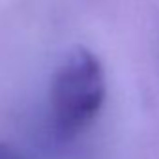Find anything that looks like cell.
<instances>
[{
    "mask_svg": "<svg viewBox=\"0 0 159 159\" xmlns=\"http://www.w3.org/2000/svg\"><path fill=\"white\" fill-rule=\"evenodd\" d=\"M105 101V73L86 47H73L56 67L51 83V111L56 129L73 137L84 129Z\"/></svg>",
    "mask_w": 159,
    "mask_h": 159,
    "instance_id": "obj_1",
    "label": "cell"
},
{
    "mask_svg": "<svg viewBox=\"0 0 159 159\" xmlns=\"http://www.w3.org/2000/svg\"><path fill=\"white\" fill-rule=\"evenodd\" d=\"M0 159H21V155L15 153V150L10 148L8 144H2V142H0Z\"/></svg>",
    "mask_w": 159,
    "mask_h": 159,
    "instance_id": "obj_2",
    "label": "cell"
}]
</instances>
